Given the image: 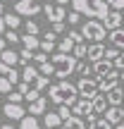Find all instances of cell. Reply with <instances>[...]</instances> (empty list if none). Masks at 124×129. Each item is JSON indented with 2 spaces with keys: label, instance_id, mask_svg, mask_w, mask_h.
I'll list each match as a JSON object with an SVG mask.
<instances>
[{
  "label": "cell",
  "instance_id": "cell-1",
  "mask_svg": "<svg viewBox=\"0 0 124 129\" xmlns=\"http://www.w3.org/2000/svg\"><path fill=\"white\" fill-rule=\"evenodd\" d=\"M48 96H50V101L57 103V105H74V103L81 98L79 96V88L72 86L67 79H60V84H53Z\"/></svg>",
  "mask_w": 124,
  "mask_h": 129
},
{
  "label": "cell",
  "instance_id": "cell-2",
  "mask_svg": "<svg viewBox=\"0 0 124 129\" xmlns=\"http://www.w3.org/2000/svg\"><path fill=\"white\" fill-rule=\"evenodd\" d=\"M72 7L76 12L86 14L88 19H105L107 12H110L107 0H72Z\"/></svg>",
  "mask_w": 124,
  "mask_h": 129
},
{
  "label": "cell",
  "instance_id": "cell-3",
  "mask_svg": "<svg viewBox=\"0 0 124 129\" xmlns=\"http://www.w3.org/2000/svg\"><path fill=\"white\" fill-rule=\"evenodd\" d=\"M50 62H53V67H55V77L57 79H67L72 72H76V64H79V60L72 53H60V50L53 55Z\"/></svg>",
  "mask_w": 124,
  "mask_h": 129
},
{
  "label": "cell",
  "instance_id": "cell-4",
  "mask_svg": "<svg viewBox=\"0 0 124 129\" xmlns=\"http://www.w3.org/2000/svg\"><path fill=\"white\" fill-rule=\"evenodd\" d=\"M81 34H84L86 41L100 43L103 38L107 36V29H105V24H103V19H88V22L81 24Z\"/></svg>",
  "mask_w": 124,
  "mask_h": 129
},
{
  "label": "cell",
  "instance_id": "cell-5",
  "mask_svg": "<svg viewBox=\"0 0 124 129\" xmlns=\"http://www.w3.org/2000/svg\"><path fill=\"white\" fill-rule=\"evenodd\" d=\"M79 88V96L81 98H88V101H93V98L98 96V91H100V86H98V79H91V77H81L76 84Z\"/></svg>",
  "mask_w": 124,
  "mask_h": 129
},
{
  "label": "cell",
  "instance_id": "cell-6",
  "mask_svg": "<svg viewBox=\"0 0 124 129\" xmlns=\"http://www.w3.org/2000/svg\"><path fill=\"white\" fill-rule=\"evenodd\" d=\"M41 10L43 7L36 3V0H17V3H14V12L22 14V17H36Z\"/></svg>",
  "mask_w": 124,
  "mask_h": 129
},
{
  "label": "cell",
  "instance_id": "cell-7",
  "mask_svg": "<svg viewBox=\"0 0 124 129\" xmlns=\"http://www.w3.org/2000/svg\"><path fill=\"white\" fill-rule=\"evenodd\" d=\"M43 12H46V17H48V22H50V24L64 22V19H67L64 5H53V3H48V5H43Z\"/></svg>",
  "mask_w": 124,
  "mask_h": 129
},
{
  "label": "cell",
  "instance_id": "cell-8",
  "mask_svg": "<svg viewBox=\"0 0 124 129\" xmlns=\"http://www.w3.org/2000/svg\"><path fill=\"white\" fill-rule=\"evenodd\" d=\"M3 112H5V117H10V120H24V117H26V108L22 105V103H5L3 105Z\"/></svg>",
  "mask_w": 124,
  "mask_h": 129
},
{
  "label": "cell",
  "instance_id": "cell-9",
  "mask_svg": "<svg viewBox=\"0 0 124 129\" xmlns=\"http://www.w3.org/2000/svg\"><path fill=\"white\" fill-rule=\"evenodd\" d=\"M119 79H122V77L117 74V69H112V72L107 74V77L98 79V86H100V91H103V93H110L115 86H119Z\"/></svg>",
  "mask_w": 124,
  "mask_h": 129
},
{
  "label": "cell",
  "instance_id": "cell-10",
  "mask_svg": "<svg viewBox=\"0 0 124 129\" xmlns=\"http://www.w3.org/2000/svg\"><path fill=\"white\" fill-rule=\"evenodd\" d=\"M103 24H105V29H110V31H112V29H119L122 24H124V17H122V12H119V10H115V7H112L110 12H107V17L103 19Z\"/></svg>",
  "mask_w": 124,
  "mask_h": 129
},
{
  "label": "cell",
  "instance_id": "cell-11",
  "mask_svg": "<svg viewBox=\"0 0 124 129\" xmlns=\"http://www.w3.org/2000/svg\"><path fill=\"white\" fill-rule=\"evenodd\" d=\"M115 69V62L112 60H98V62H93V74H96V79H103V77H107V74Z\"/></svg>",
  "mask_w": 124,
  "mask_h": 129
},
{
  "label": "cell",
  "instance_id": "cell-12",
  "mask_svg": "<svg viewBox=\"0 0 124 129\" xmlns=\"http://www.w3.org/2000/svg\"><path fill=\"white\" fill-rule=\"evenodd\" d=\"M105 120L110 122V124H119V122H124V108L122 105H110L105 110Z\"/></svg>",
  "mask_w": 124,
  "mask_h": 129
},
{
  "label": "cell",
  "instance_id": "cell-13",
  "mask_svg": "<svg viewBox=\"0 0 124 129\" xmlns=\"http://www.w3.org/2000/svg\"><path fill=\"white\" fill-rule=\"evenodd\" d=\"M88 62H98V60H103V57H105V46H103V41L100 43H91V46H88Z\"/></svg>",
  "mask_w": 124,
  "mask_h": 129
},
{
  "label": "cell",
  "instance_id": "cell-14",
  "mask_svg": "<svg viewBox=\"0 0 124 129\" xmlns=\"http://www.w3.org/2000/svg\"><path fill=\"white\" fill-rule=\"evenodd\" d=\"M72 110H74V115H79V117H81V115L88 117V115L93 112V105H91V101H88V98H79V101L72 105Z\"/></svg>",
  "mask_w": 124,
  "mask_h": 129
},
{
  "label": "cell",
  "instance_id": "cell-15",
  "mask_svg": "<svg viewBox=\"0 0 124 129\" xmlns=\"http://www.w3.org/2000/svg\"><path fill=\"white\" fill-rule=\"evenodd\" d=\"M91 105H93V115H105V110L110 108V103H107V96L98 93V96L91 101Z\"/></svg>",
  "mask_w": 124,
  "mask_h": 129
},
{
  "label": "cell",
  "instance_id": "cell-16",
  "mask_svg": "<svg viewBox=\"0 0 124 129\" xmlns=\"http://www.w3.org/2000/svg\"><path fill=\"white\" fill-rule=\"evenodd\" d=\"M43 124L48 129H60L64 124V120L60 117V112H46V115H43Z\"/></svg>",
  "mask_w": 124,
  "mask_h": 129
},
{
  "label": "cell",
  "instance_id": "cell-17",
  "mask_svg": "<svg viewBox=\"0 0 124 129\" xmlns=\"http://www.w3.org/2000/svg\"><path fill=\"white\" fill-rule=\"evenodd\" d=\"M38 77H41V69H38V67H33V64H24V69H22V81L33 84Z\"/></svg>",
  "mask_w": 124,
  "mask_h": 129
},
{
  "label": "cell",
  "instance_id": "cell-18",
  "mask_svg": "<svg viewBox=\"0 0 124 129\" xmlns=\"http://www.w3.org/2000/svg\"><path fill=\"white\" fill-rule=\"evenodd\" d=\"M46 108H48V101L41 96V98H36L26 110H29V115H46Z\"/></svg>",
  "mask_w": 124,
  "mask_h": 129
},
{
  "label": "cell",
  "instance_id": "cell-19",
  "mask_svg": "<svg viewBox=\"0 0 124 129\" xmlns=\"http://www.w3.org/2000/svg\"><path fill=\"white\" fill-rule=\"evenodd\" d=\"M105 96H107V103H110V105H122V103H124V88L115 86L110 93H105Z\"/></svg>",
  "mask_w": 124,
  "mask_h": 129
},
{
  "label": "cell",
  "instance_id": "cell-20",
  "mask_svg": "<svg viewBox=\"0 0 124 129\" xmlns=\"http://www.w3.org/2000/svg\"><path fill=\"white\" fill-rule=\"evenodd\" d=\"M88 129H112V124L105 120V117L100 120L98 115H93V112H91V115H88Z\"/></svg>",
  "mask_w": 124,
  "mask_h": 129
},
{
  "label": "cell",
  "instance_id": "cell-21",
  "mask_svg": "<svg viewBox=\"0 0 124 129\" xmlns=\"http://www.w3.org/2000/svg\"><path fill=\"white\" fill-rule=\"evenodd\" d=\"M22 46L36 53L38 48H41V41H38V36H33V34H24V36H22Z\"/></svg>",
  "mask_w": 124,
  "mask_h": 129
},
{
  "label": "cell",
  "instance_id": "cell-22",
  "mask_svg": "<svg viewBox=\"0 0 124 129\" xmlns=\"http://www.w3.org/2000/svg\"><path fill=\"white\" fill-rule=\"evenodd\" d=\"M0 62H5V64H10V67H14V64L19 62V53H14V50H10V48H5V50L0 53Z\"/></svg>",
  "mask_w": 124,
  "mask_h": 129
},
{
  "label": "cell",
  "instance_id": "cell-23",
  "mask_svg": "<svg viewBox=\"0 0 124 129\" xmlns=\"http://www.w3.org/2000/svg\"><path fill=\"white\" fill-rule=\"evenodd\" d=\"M110 43L124 50V29H122V26H119V29H112V31H110Z\"/></svg>",
  "mask_w": 124,
  "mask_h": 129
},
{
  "label": "cell",
  "instance_id": "cell-24",
  "mask_svg": "<svg viewBox=\"0 0 124 129\" xmlns=\"http://www.w3.org/2000/svg\"><path fill=\"white\" fill-rule=\"evenodd\" d=\"M19 129H41V122L36 120V115H26L24 120H19Z\"/></svg>",
  "mask_w": 124,
  "mask_h": 129
},
{
  "label": "cell",
  "instance_id": "cell-25",
  "mask_svg": "<svg viewBox=\"0 0 124 129\" xmlns=\"http://www.w3.org/2000/svg\"><path fill=\"white\" fill-rule=\"evenodd\" d=\"M64 124H67L69 129H88V124H86V122H84L79 115H72L67 122H64Z\"/></svg>",
  "mask_w": 124,
  "mask_h": 129
},
{
  "label": "cell",
  "instance_id": "cell-26",
  "mask_svg": "<svg viewBox=\"0 0 124 129\" xmlns=\"http://www.w3.org/2000/svg\"><path fill=\"white\" fill-rule=\"evenodd\" d=\"M74 46H76V43H74L69 36H64L62 41L57 43V50H60V53H74Z\"/></svg>",
  "mask_w": 124,
  "mask_h": 129
},
{
  "label": "cell",
  "instance_id": "cell-27",
  "mask_svg": "<svg viewBox=\"0 0 124 129\" xmlns=\"http://www.w3.org/2000/svg\"><path fill=\"white\" fill-rule=\"evenodd\" d=\"M22 14H17V12H10V14H5V22H7V29H17L19 24H22Z\"/></svg>",
  "mask_w": 124,
  "mask_h": 129
},
{
  "label": "cell",
  "instance_id": "cell-28",
  "mask_svg": "<svg viewBox=\"0 0 124 129\" xmlns=\"http://www.w3.org/2000/svg\"><path fill=\"white\" fill-rule=\"evenodd\" d=\"M74 57H76V60H84V57L88 55V46L86 43H76V46H74V53H72Z\"/></svg>",
  "mask_w": 124,
  "mask_h": 129
},
{
  "label": "cell",
  "instance_id": "cell-29",
  "mask_svg": "<svg viewBox=\"0 0 124 129\" xmlns=\"http://www.w3.org/2000/svg\"><path fill=\"white\" fill-rule=\"evenodd\" d=\"M5 38H7V43H22V36L17 34V29H7L5 31Z\"/></svg>",
  "mask_w": 124,
  "mask_h": 129
},
{
  "label": "cell",
  "instance_id": "cell-30",
  "mask_svg": "<svg viewBox=\"0 0 124 129\" xmlns=\"http://www.w3.org/2000/svg\"><path fill=\"white\" fill-rule=\"evenodd\" d=\"M33 55H36L33 50H29V48H24V50L19 53V64H29V60H33Z\"/></svg>",
  "mask_w": 124,
  "mask_h": 129
},
{
  "label": "cell",
  "instance_id": "cell-31",
  "mask_svg": "<svg viewBox=\"0 0 124 129\" xmlns=\"http://www.w3.org/2000/svg\"><path fill=\"white\" fill-rule=\"evenodd\" d=\"M48 84H50V77H46V74H41V77H38L36 81H33V88H38V91H43V88H46Z\"/></svg>",
  "mask_w": 124,
  "mask_h": 129
},
{
  "label": "cell",
  "instance_id": "cell-32",
  "mask_svg": "<svg viewBox=\"0 0 124 129\" xmlns=\"http://www.w3.org/2000/svg\"><path fill=\"white\" fill-rule=\"evenodd\" d=\"M12 86H14V84L10 81L7 77H0V93H10V91H12Z\"/></svg>",
  "mask_w": 124,
  "mask_h": 129
},
{
  "label": "cell",
  "instance_id": "cell-33",
  "mask_svg": "<svg viewBox=\"0 0 124 129\" xmlns=\"http://www.w3.org/2000/svg\"><path fill=\"white\" fill-rule=\"evenodd\" d=\"M117 57H119V48H105V60H112V62H115L117 60Z\"/></svg>",
  "mask_w": 124,
  "mask_h": 129
},
{
  "label": "cell",
  "instance_id": "cell-34",
  "mask_svg": "<svg viewBox=\"0 0 124 129\" xmlns=\"http://www.w3.org/2000/svg\"><path fill=\"white\" fill-rule=\"evenodd\" d=\"M7 101H10V103H22V101H24V93H22V91H10V93H7Z\"/></svg>",
  "mask_w": 124,
  "mask_h": 129
},
{
  "label": "cell",
  "instance_id": "cell-35",
  "mask_svg": "<svg viewBox=\"0 0 124 129\" xmlns=\"http://www.w3.org/2000/svg\"><path fill=\"white\" fill-rule=\"evenodd\" d=\"M53 48H57L55 41H48V38H43V41H41V50L43 53H53Z\"/></svg>",
  "mask_w": 124,
  "mask_h": 129
},
{
  "label": "cell",
  "instance_id": "cell-36",
  "mask_svg": "<svg viewBox=\"0 0 124 129\" xmlns=\"http://www.w3.org/2000/svg\"><path fill=\"white\" fill-rule=\"evenodd\" d=\"M76 72L81 74V77H88V74H91V64H86V62H81V60H79V64H76Z\"/></svg>",
  "mask_w": 124,
  "mask_h": 129
},
{
  "label": "cell",
  "instance_id": "cell-37",
  "mask_svg": "<svg viewBox=\"0 0 124 129\" xmlns=\"http://www.w3.org/2000/svg\"><path fill=\"white\" fill-rule=\"evenodd\" d=\"M38 31H41V26H38L33 19H29V22H26V34H33V36H38Z\"/></svg>",
  "mask_w": 124,
  "mask_h": 129
},
{
  "label": "cell",
  "instance_id": "cell-38",
  "mask_svg": "<svg viewBox=\"0 0 124 129\" xmlns=\"http://www.w3.org/2000/svg\"><path fill=\"white\" fill-rule=\"evenodd\" d=\"M67 36L72 38L74 43H84V41H86V38H84V34H81V31H74V29H72V31L67 34Z\"/></svg>",
  "mask_w": 124,
  "mask_h": 129
},
{
  "label": "cell",
  "instance_id": "cell-39",
  "mask_svg": "<svg viewBox=\"0 0 124 129\" xmlns=\"http://www.w3.org/2000/svg\"><path fill=\"white\" fill-rule=\"evenodd\" d=\"M57 112H60V117L67 122L69 117H72V112H74V110H69V105H60V110H57Z\"/></svg>",
  "mask_w": 124,
  "mask_h": 129
},
{
  "label": "cell",
  "instance_id": "cell-40",
  "mask_svg": "<svg viewBox=\"0 0 124 129\" xmlns=\"http://www.w3.org/2000/svg\"><path fill=\"white\" fill-rule=\"evenodd\" d=\"M79 17H81V12H76V10H74L72 14H67V24H69V26H74V24H79Z\"/></svg>",
  "mask_w": 124,
  "mask_h": 129
},
{
  "label": "cell",
  "instance_id": "cell-41",
  "mask_svg": "<svg viewBox=\"0 0 124 129\" xmlns=\"http://www.w3.org/2000/svg\"><path fill=\"white\" fill-rule=\"evenodd\" d=\"M7 79H10L12 84H19V72H17L14 67H10V72H7Z\"/></svg>",
  "mask_w": 124,
  "mask_h": 129
},
{
  "label": "cell",
  "instance_id": "cell-42",
  "mask_svg": "<svg viewBox=\"0 0 124 129\" xmlns=\"http://www.w3.org/2000/svg\"><path fill=\"white\" fill-rule=\"evenodd\" d=\"M33 62H36V64H43V62H48V53H36V55H33Z\"/></svg>",
  "mask_w": 124,
  "mask_h": 129
},
{
  "label": "cell",
  "instance_id": "cell-43",
  "mask_svg": "<svg viewBox=\"0 0 124 129\" xmlns=\"http://www.w3.org/2000/svg\"><path fill=\"white\" fill-rule=\"evenodd\" d=\"M36 98H41V91H38V88H31V91L26 93V101H29V103H33Z\"/></svg>",
  "mask_w": 124,
  "mask_h": 129
},
{
  "label": "cell",
  "instance_id": "cell-44",
  "mask_svg": "<svg viewBox=\"0 0 124 129\" xmlns=\"http://www.w3.org/2000/svg\"><path fill=\"white\" fill-rule=\"evenodd\" d=\"M53 31H55V34H62V31H67L64 22H55V24H53Z\"/></svg>",
  "mask_w": 124,
  "mask_h": 129
},
{
  "label": "cell",
  "instance_id": "cell-45",
  "mask_svg": "<svg viewBox=\"0 0 124 129\" xmlns=\"http://www.w3.org/2000/svg\"><path fill=\"white\" fill-rule=\"evenodd\" d=\"M110 3V7H115V10H124V0H107Z\"/></svg>",
  "mask_w": 124,
  "mask_h": 129
},
{
  "label": "cell",
  "instance_id": "cell-46",
  "mask_svg": "<svg viewBox=\"0 0 124 129\" xmlns=\"http://www.w3.org/2000/svg\"><path fill=\"white\" fill-rule=\"evenodd\" d=\"M115 67H119V69H124V50L119 53V57L115 60Z\"/></svg>",
  "mask_w": 124,
  "mask_h": 129
},
{
  "label": "cell",
  "instance_id": "cell-47",
  "mask_svg": "<svg viewBox=\"0 0 124 129\" xmlns=\"http://www.w3.org/2000/svg\"><path fill=\"white\" fill-rule=\"evenodd\" d=\"M7 72H10V64L0 62V77H7Z\"/></svg>",
  "mask_w": 124,
  "mask_h": 129
},
{
  "label": "cell",
  "instance_id": "cell-48",
  "mask_svg": "<svg viewBox=\"0 0 124 129\" xmlns=\"http://www.w3.org/2000/svg\"><path fill=\"white\" fill-rule=\"evenodd\" d=\"M7 31V22H5V14H0V34Z\"/></svg>",
  "mask_w": 124,
  "mask_h": 129
},
{
  "label": "cell",
  "instance_id": "cell-49",
  "mask_svg": "<svg viewBox=\"0 0 124 129\" xmlns=\"http://www.w3.org/2000/svg\"><path fill=\"white\" fill-rule=\"evenodd\" d=\"M43 38H48V41H55V31H53V29H50V31H48V34H46V36H43Z\"/></svg>",
  "mask_w": 124,
  "mask_h": 129
},
{
  "label": "cell",
  "instance_id": "cell-50",
  "mask_svg": "<svg viewBox=\"0 0 124 129\" xmlns=\"http://www.w3.org/2000/svg\"><path fill=\"white\" fill-rule=\"evenodd\" d=\"M5 48H7V38H0V53H3Z\"/></svg>",
  "mask_w": 124,
  "mask_h": 129
},
{
  "label": "cell",
  "instance_id": "cell-51",
  "mask_svg": "<svg viewBox=\"0 0 124 129\" xmlns=\"http://www.w3.org/2000/svg\"><path fill=\"white\" fill-rule=\"evenodd\" d=\"M69 0H55V5H67Z\"/></svg>",
  "mask_w": 124,
  "mask_h": 129
},
{
  "label": "cell",
  "instance_id": "cell-52",
  "mask_svg": "<svg viewBox=\"0 0 124 129\" xmlns=\"http://www.w3.org/2000/svg\"><path fill=\"white\" fill-rule=\"evenodd\" d=\"M0 129H14L12 124H3V127H0Z\"/></svg>",
  "mask_w": 124,
  "mask_h": 129
},
{
  "label": "cell",
  "instance_id": "cell-53",
  "mask_svg": "<svg viewBox=\"0 0 124 129\" xmlns=\"http://www.w3.org/2000/svg\"><path fill=\"white\" fill-rule=\"evenodd\" d=\"M115 129H124V122H119V124H115Z\"/></svg>",
  "mask_w": 124,
  "mask_h": 129
},
{
  "label": "cell",
  "instance_id": "cell-54",
  "mask_svg": "<svg viewBox=\"0 0 124 129\" xmlns=\"http://www.w3.org/2000/svg\"><path fill=\"white\" fill-rule=\"evenodd\" d=\"M3 12H5V7H3V3H0V14H3Z\"/></svg>",
  "mask_w": 124,
  "mask_h": 129
},
{
  "label": "cell",
  "instance_id": "cell-55",
  "mask_svg": "<svg viewBox=\"0 0 124 129\" xmlns=\"http://www.w3.org/2000/svg\"><path fill=\"white\" fill-rule=\"evenodd\" d=\"M119 77H122V81H124V69H122V74H119Z\"/></svg>",
  "mask_w": 124,
  "mask_h": 129
},
{
  "label": "cell",
  "instance_id": "cell-56",
  "mask_svg": "<svg viewBox=\"0 0 124 129\" xmlns=\"http://www.w3.org/2000/svg\"><path fill=\"white\" fill-rule=\"evenodd\" d=\"M60 129H69V127H67V124H62V127H60Z\"/></svg>",
  "mask_w": 124,
  "mask_h": 129
},
{
  "label": "cell",
  "instance_id": "cell-57",
  "mask_svg": "<svg viewBox=\"0 0 124 129\" xmlns=\"http://www.w3.org/2000/svg\"><path fill=\"white\" fill-rule=\"evenodd\" d=\"M122 108H124V103H122Z\"/></svg>",
  "mask_w": 124,
  "mask_h": 129
},
{
  "label": "cell",
  "instance_id": "cell-58",
  "mask_svg": "<svg viewBox=\"0 0 124 129\" xmlns=\"http://www.w3.org/2000/svg\"><path fill=\"white\" fill-rule=\"evenodd\" d=\"M122 26H124V24H122Z\"/></svg>",
  "mask_w": 124,
  "mask_h": 129
}]
</instances>
